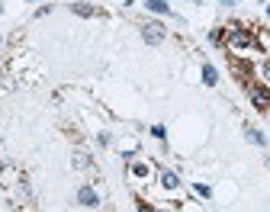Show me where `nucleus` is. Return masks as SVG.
I'll use <instances>...</instances> for the list:
<instances>
[{
  "label": "nucleus",
  "instance_id": "nucleus-1",
  "mask_svg": "<svg viewBox=\"0 0 270 212\" xmlns=\"http://www.w3.org/2000/svg\"><path fill=\"white\" fill-rule=\"evenodd\" d=\"M248 100L254 103L258 113H270V87H264V84H248Z\"/></svg>",
  "mask_w": 270,
  "mask_h": 212
},
{
  "label": "nucleus",
  "instance_id": "nucleus-2",
  "mask_svg": "<svg viewBox=\"0 0 270 212\" xmlns=\"http://www.w3.org/2000/svg\"><path fill=\"white\" fill-rule=\"evenodd\" d=\"M164 36H167V32H164V26H161V23H154V19L141 26V39H145L148 45H161V42H164Z\"/></svg>",
  "mask_w": 270,
  "mask_h": 212
},
{
  "label": "nucleus",
  "instance_id": "nucleus-3",
  "mask_svg": "<svg viewBox=\"0 0 270 212\" xmlns=\"http://www.w3.org/2000/svg\"><path fill=\"white\" fill-rule=\"evenodd\" d=\"M77 203H80V206H87V209H97L100 206V193L90 187V183H84V187L77 190Z\"/></svg>",
  "mask_w": 270,
  "mask_h": 212
},
{
  "label": "nucleus",
  "instance_id": "nucleus-4",
  "mask_svg": "<svg viewBox=\"0 0 270 212\" xmlns=\"http://www.w3.org/2000/svg\"><path fill=\"white\" fill-rule=\"evenodd\" d=\"M200 74H202V84H206V87H215V84H219V71H215V65H209V61H202Z\"/></svg>",
  "mask_w": 270,
  "mask_h": 212
},
{
  "label": "nucleus",
  "instance_id": "nucleus-5",
  "mask_svg": "<svg viewBox=\"0 0 270 212\" xmlns=\"http://www.w3.org/2000/svg\"><path fill=\"white\" fill-rule=\"evenodd\" d=\"M16 180H19V174L10 167V164H6V167H0V183H3L6 190H13V187H16Z\"/></svg>",
  "mask_w": 270,
  "mask_h": 212
},
{
  "label": "nucleus",
  "instance_id": "nucleus-6",
  "mask_svg": "<svg viewBox=\"0 0 270 212\" xmlns=\"http://www.w3.org/2000/svg\"><path fill=\"white\" fill-rule=\"evenodd\" d=\"M161 187H164V190H177L180 187V177L174 174V170H161Z\"/></svg>",
  "mask_w": 270,
  "mask_h": 212
},
{
  "label": "nucleus",
  "instance_id": "nucleus-7",
  "mask_svg": "<svg viewBox=\"0 0 270 212\" xmlns=\"http://www.w3.org/2000/svg\"><path fill=\"white\" fill-rule=\"evenodd\" d=\"M145 6L151 13H158V16H167V13H171V3H167V0H145Z\"/></svg>",
  "mask_w": 270,
  "mask_h": 212
},
{
  "label": "nucleus",
  "instance_id": "nucleus-8",
  "mask_svg": "<svg viewBox=\"0 0 270 212\" xmlns=\"http://www.w3.org/2000/svg\"><path fill=\"white\" fill-rule=\"evenodd\" d=\"M71 10L77 13V16H84V19H90V16H97V6H90V3H84V0H80V3H71Z\"/></svg>",
  "mask_w": 270,
  "mask_h": 212
},
{
  "label": "nucleus",
  "instance_id": "nucleus-9",
  "mask_svg": "<svg viewBox=\"0 0 270 212\" xmlns=\"http://www.w3.org/2000/svg\"><path fill=\"white\" fill-rule=\"evenodd\" d=\"M148 174H151V164H148V161H135V164H132V177H138V180H145Z\"/></svg>",
  "mask_w": 270,
  "mask_h": 212
},
{
  "label": "nucleus",
  "instance_id": "nucleus-10",
  "mask_svg": "<svg viewBox=\"0 0 270 212\" xmlns=\"http://www.w3.org/2000/svg\"><path fill=\"white\" fill-rule=\"evenodd\" d=\"M248 139H251L254 145H267V135L261 132V129H248Z\"/></svg>",
  "mask_w": 270,
  "mask_h": 212
},
{
  "label": "nucleus",
  "instance_id": "nucleus-11",
  "mask_svg": "<svg viewBox=\"0 0 270 212\" xmlns=\"http://www.w3.org/2000/svg\"><path fill=\"white\" fill-rule=\"evenodd\" d=\"M74 167L87 170V167H90V154H84V151H80V154H74Z\"/></svg>",
  "mask_w": 270,
  "mask_h": 212
},
{
  "label": "nucleus",
  "instance_id": "nucleus-12",
  "mask_svg": "<svg viewBox=\"0 0 270 212\" xmlns=\"http://www.w3.org/2000/svg\"><path fill=\"white\" fill-rule=\"evenodd\" d=\"M193 193H197V196H202V200H209V196H212V190H209L206 183H193Z\"/></svg>",
  "mask_w": 270,
  "mask_h": 212
},
{
  "label": "nucleus",
  "instance_id": "nucleus-13",
  "mask_svg": "<svg viewBox=\"0 0 270 212\" xmlns=\"http://www.w3.org/2000/svg\"><path fill=\"white\" fill-rule=\"evenodd\" d=\"M151 135H154L158 141H164V139H167V129H164V126H151Z\"/></svg>",
  "mask_w": 270,
  "mask_h": 212
},
{
  "label": "nucleus",
  "instance_id": "nucleus-14",
  "mask_svg": "<svg viewBox=\"0 0 270 212\" xmlns=\"http://www.w3.org/2000/svg\"><path fill=\"white\" fill-rule=\"evenodd\" d=\"M209 42H212V45H222V29H212V32H209Z\"/></svg>",
  "mask_w": 270,
  "mask_h": 212
},
{
  "label": "nucleus",
  "instance_id": "nucleus-15",
  "mask_svg": "<svg viewBox=\"0 0 270 212\" xmlns=\"http://www.w3.org/2000/svg\"><path fill=\"white\" fill-rule=\"evenodd\" d=\"M138 212H154V209L148 206V203H138Z\"/></svg>",
  "mask_w": 270,
  "mask_h": 212
},
{
  "label": "nucleus",
  "instance_id": "nucleus-16",
  "mask_svg": "<svg viewBox=\"0 0 270 212\" xmlns=\"http://www.w3.org/2000/svg\"><path fill=\"white\" fill-rule=\"evenodd\" d=\"M235 3H238V0H222V6H235Z\"/></svg>",
  "mask_w": 270,
  "mask_h": 212
},
{
  "label": "nucleus",
  "instance_id": "nucleus-17",
  "mask_svg": "<svg viewBox=\"0 0 270 212\" xmlns=\"http://www.w3.org/2000/svg\"><path fill=\"white\" fill-rule=\"evenodd\" d=\"M267 13H270V3H267Z\"/></svg>",
  "mask_w": 270,
  "mask_h": 212
},
{
  "label": "nucleus",
  "instance_id": "nucleus-18",
  "mask_svg": "<svg viewBox=\"0 0 270 212\" xmlns=\"http://www.w3.org/2000/svg\"><path fill=\"white\" fill-rule=\"evenodd\" d=\"M103 212H113V209H103Z\"/></svg>",
  "mask_w": 270,
  "mask_h": 212
}]
</instances>
